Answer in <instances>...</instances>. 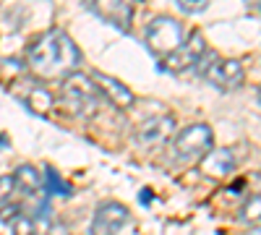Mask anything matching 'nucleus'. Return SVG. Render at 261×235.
<instances>
[{"instance_id":"nucleus-1","label":"nucleus","mask_w":261,"mask_h":235,"mask_svg":"<svg viewBox=\"0 0 261 235\" xmlns=\"http://www.w3.org/2000/svg\"><path fill=\"white\" fill-rule=\"evenodd\" d=\"M27 66L39 81H65L79 71L81 53L63 29H50L29 47Z\"/></svg>"},{"instance_id":"nucleus-2","label":"nucleus","mask_w":261,"mask_h":235,"mask_svg":"<svg viewBox=\"0 0 261 235\" xmlns=\"http://www.w3.org/2000/svg\"><path fill=\"white\" fill-rule=\"evenodd\" d=\"M60 99H63L65 108H68L73 115H79V118L97 115L99 113V105H102V94L94 87L92 76H81V73H73L71 79L63 81Z\"/></svg>"},{"instance_id":"nucleus-3","label":"nucleus","mask_w":261,"mask_h":235,"mask_svg":"<svg viewBox=\"0 0 261 235\" xmlns=\"http://www.w3.org/2000/svg\"><path fill=\"white\" fill-rule=\"evenodd\" d=\"M146 47L154 58H170L180 45H183V27L178 18L170 16H157L151 24L146 27Z\"/></svg>"},{"instance_id":"nucleus-4","label":"nucleus","mask_w":261,"mask_h":235,"mask_svg":"<svg viewBox=\"0 0 261 235\" xmlns=\"http://www.w3.org/2000/svg\"><path fill=\"white\" fill-rule=\"evenodd\" d=\"M212 144H214L212 128L204 125V123H196V125L183 128V131L175 136L172 149H175V157L180 162H196V160L201 162L212 152Z\"/></svg>"},{"instance_id":"nucleus-5","label":"nucleus","mask_w":261,"mask_h":235,"mask_svg":"<svg viewBox=\"0 0 261 235\" xmlns=\"http://www.w3.org/2000/svg\"><path fill=\"white\" fill-rule=\"evenodd\" d=\"M204 55H206V42H204V34L196 29V32H191V37L183 42L175 53H172L170 58H165L162 71L183 73V71H191V68H199Z\"/></svg>"},{"instance_id":"nucleus-6","label":"nucleus","mask_w":261,"mask_h":235,"mask_svg":"<svg viewBox=\"0 0 261 235\" xmlns=\"http://www.w3.org/2000/svg\"><path fill=\"white\" fill-rule=\"evenodd\" d=\"M201 73L206 76L209 84H214V87L222 89V92L238 89V87L243 84V79H246L243 66H241L238 60H222V58H217L214 53L209 55V66H206Z\"/></svg>"},{"instance_id":"nucleus-7","label":"nucleus","mask_w":261,"mask_h":235,"mask_svg":"<svg viewBox=\"0 0 261 235\" xmlns=\"http://www.w3.org/2000/svg\"><path fill=\"white\" fill-rule=\"evenodd\" d=\"M128 209L118 201H105L97 206L94 220L89 225V235H118L120 227L128 222Z\"/></svg>"},{"instance_id":"nucleus-8","label":"nucleus","mask_w":261,"mask_h":235,"mask_svg":"<svg viewBox=\"0 0 261 235\" xmlns=\"http://www.w3.org/2000/svg\"><path fill=\"white\" fill-rule=\"evenodd\" d=\"M172 136H175V118H172V115H154V118L144 120L136 128V141L141 146H146V149L162 146Z\"/></svg>"},{"instance_id":"nucleus-9","label":"nucleus","mask_w":261,"mask_h":235,"mask_svg":"<svg viewBox=\"0 0 261 235\" xmlns=\"http://www.w3.org/2000/svg\"><path fill=\"white\" fill-rule=\"evenodd\" d=\"M92 81H94V87L99 89V94H105L118 110H128L130 105H134V99H136L134 92H130L123 81L107 76V73H102V71H94V73H92Z\"/></svg>"},{"instance_id":"nucleus-10","label":"nucleus","mask_w":261,"mask_h":235,"mask_svg":"<svg viewBox=\"0 0 261 235\" xmlns=\"http://www.w3.org/2000/svg\"><path fill=\"white\" fill-rule=\"evenodd\" d=\"M86 8H89L92 13H97L102 21H107V24H113L115 29H120V32H128V29H130L134 8H130L128 3H120V0H110V3H97V0H92V3H86Z\"/></svg>"},{"instance_id":"nucleus-11","label":"nucleus","mask_w":261,"mask_h":235,"mask_svg":"<svg viewBox=\"0 0 261 235\" xmlns=\"http://www.w3.org/2000/svg\"><path fill=\"white\" fill-rule=\"evenodd\" d=\"M232 167H235V157L230 149H212L201 160V173L209 178H225L232 173Z\"/></svg>"},{"instance_id":"nucleus-12","label":"nucleus","mask_w":261,"mask_h":235,"mask_svg":"<svg viewBox=\"0 0 261 235\" xmlns=\"http://www.w3.org/2000/svg\"><path fill=\"white\" fill-rule=\"evenodd\" d=\"M13 180H16V191H21V196H27V199H34V196H39V194H45V186H42V175L37 173L32 165H21V167H16Z\"/></svg>"},{"instance_id":"nucleus-13","label":"nucleus","mask_w":261,"mask_h":235,"mask_svg":"<svg viewBox=\"0 0 261 235\" xmlns=\"http://www.w3.org/2000/svg\"><path fill=\"white\" fill-rule=\"evenodd\" d=\"M21 99H24V105L32 113H47L53 108V94L45 87H39V84H27Z\"/></svg>"},{"instance_id":"nucleus-14","label":"nucleus","mask_w":261,"mask_h":235,"mask_svg":"<svg viewBox=\"0 0 261 235\" xmlns=\"http://www.w3.org/2000/svg\"><path fill=\"white\" fill-rule=\"evenodd\" d=\"M11 230L13 235H45V225H39V220L32 215H16L11 220Z\"/></svg>"},{"instance_id":"nucleus-15","label":"nucleus","mask_w":261,"mask_h":235,"mask_svg":"<svg viewBox=\"0 0 261 235\" xmlns=\"http://www.w3.org/2000/svg\"><path fill=\"white\" fill-rule=\"evenodd\" d=\"M42 186H45V194H55V196H71V186L65 183L53 167H45L42 173Z\"/></svg>"},{"instance_id":"nucleus-16","label":"nucleus","mask_w":261,"mask_h":235,"mask_svg":"<svg viewBox=\"0 0 261 235\" xmlns=\"http://www.w3.org/2000/svg\"><path fill=\"white\" fill-rule=\"evenodd\" d=\"M241 220L248 225H261V191L251 194L241 206Z\"/></svg>"},{"instance_id":"nucleus-17","label":"nucleus","mask_w":261,"mask_h":235,"mask_svg":"<svg viewBox=\"0 0 261 235\" xmlns=\"http://www.w3.org/2000/svg\"><path fill=\"white\" fill-rule=\"evenodd\" d=\"M13 194H16V180H13V175H3V178H0V209H6V206L11 204Z\"/></svg>"},{"instance_id":"nucleus-18","label":"nucleus","mask_w":261,"mask_h":235,"mask_svg":"<svg viewBox=\"0 0 261 235\" xmlns=\"http://www.w3.org/2000/svg\"><path fill=\"white\" fill-rule=\"evenodd\" d=\"M178 8L183 13H201V11L209 8V3L206 0H178Z\"/></svg>"},{"instance_id":"nucleus-19","label":"nucleus","mask_w":261,"mask_h":235,"mask_svg":"<svg viewBox=\"0 0 261 235\" xmlns=\"http://www.w3.org/2000/svg\"><path fill=\"white\" fill-rule=\"evenodd\" d=\"M246 235H261V227H256V230H251V232H246Z\"/></svg>"},{"instance_id":"nucleus-20","label":"nucleus","mask_w":261,"mask_h":235,"mask_svg":"<svg viewBox=\"0 0 261 235\" xmlns=\"http://www.w3.org/2000/svg\"><path fill=\"white\" fill-rule=\"evenodd\" d=\"M0 149H6V139L3 136H0Z\"/></svg>"},{"instance_id":"nucleus-21","label":"nucleus","mask_w":261,"mask_h":235,"mask_svg":"<svg viewBox=\"0 0 261 235\" xmlns=\"http://www.w3.org/2000/svg\"><path fill=\"white\" fill-rule=\"evenodd\" d=\"M258 99H261V89H258Z\"/></svg>"}]
</instances>
